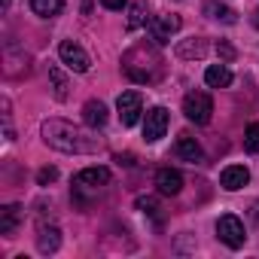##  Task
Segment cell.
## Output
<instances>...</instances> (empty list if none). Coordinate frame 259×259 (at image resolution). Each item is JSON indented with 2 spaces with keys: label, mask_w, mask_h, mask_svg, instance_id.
<instances>
[{
  "label": "cell",
  "mask_w": 259,
  "mask_h": 259,
  "mask_svg": "<svg viewBox=\"0 0 259 259\" xmlns=\"http://www.w3.org/2000/svg\"><path fill=\"white\" fill-rule=\"evenodd\" d=\"M43 141L58 150V153H73V156H85V153H98V138H89L82 128L64 122V119H46L43 122Z\"/></svg>",
  "instance_id": "6da1fadb"
},
{
  "label": "cell",
  "mask_w": 259,
  "mask_h": 259,
  "mask_svg": "<svg viewBox=\"0 0 259 259\" xmlns=\"http://www.w3.org/2000/svg\"><path fill=\"white\" fill-rule=\"evenodd\" d=\"M183 113H186L189 122H195V125H207V122H210V113H213V101H210V95H207V92H189V95L183 98Z\"/></svg>",
  "instance_id": "7a4b0ae2"
},
{
  "label": "cell",
  "mask_w": 259,
  "mask_h": 259,
  "mask_svg": "<svg viewBox=\"0 0 259 259\" xmlns=\"http://www.w3.org/2000/svg\"><path fill=\"white\" fill-rule=\"evenodd\" d=\"M217 235H220V241H223L226 247H232V250L244 247V241H247L244 223H241L238 217H232V213H226V217L217 220Z\"/></svg>",
  "instance_id": "3957f363"
},
{
  "label": "cell",
  "mask_w": 259,
  "mask_h": 259,
  "mask_svg": "<svg viewBox=\"0 0 259 259\" xmlns=\"http://www.w3.org/2000/svg\"><path fill=\"white\" fill-rule=\"evenodd\" d=\"M116 110H119V122L125 125V128H132V125H138V119H141V113H144V101H141V92H122L119 95V101H116Z\"/></svg>",
  "instance_id": "277c9868"
},
{
  "label": "cell",
  "mask_w": 259,
  "mask_h": 259,
  "mask_svg": "<svg viewBox=\"0 0 259 259\" xmlns=\"http://www.w3.org/2000/svg\"><path fill=\"white\" fill-rule=\"evenodd\" d=\"M165 132H168V110L165 107L147 110V116H144V141L156 144V141L165 138Z\"/></svg>",
  "instance_id": "5b68a950"
},
{
  "label": "cell",
  "mask_w": 259,
  "mask_h": 259,
  "mask_svg": "<svg viewBox=\"0 0 259 259\" xmlns=\"http://www.w3.org/2000/svg\"><path fill=\"white\" fill-rule=\"evenodd\" d=\"M58 55H61V61H64L73 73H85V70L92 67V61H89L85 49H82L79 43H73V40H64V43L58 46Z\"/></svg>",
  "instance_id": "8992f818"
},
{
  "label": "cell",
  "mask_w": 259,
  "mask_h": 259,
  "mask_svg": "<svg viewBox=\"0 0 259 259\" xmlns=\"http://www.w3.org/2000/svg\"><path fill=\"white\" fill-rule=\"evenodd\" d=\"M177 31H180V16H156L150 22V34L156 43H168L171 34H177Z\"/></svg>",
  "instance_id": "52a82bcc"
},
{
  "label": "cell",
  "mask_w": 259,
  "mask_h": 259,
  "mask_svg": "<svg viewBox=\"0 0 259 259\" xmlns=\"http://www.w3.org/2000/svg\"><path fill=\"white\" fill-rule=\"evenodd\" d=\"M110 183V171L107 168H82L76 177H73V186L76 189H98V186H107Z\"/></svg>",
  "instance_id": "ba28073f"
},
{
  "label": "cell",
  "mask_w": 259,
  "mask_h": 259,
  "mask_svg": "<svg viewBox=\"0 0 259 259\" xmlns=\"http://www.w3.org/2000/svg\"><path fill=\"white\" fill-rule=\"evenodd\" d=\"M156 186L162 195H177L183 189V174L177 168H159L156 171Z\"/></svg>",
  "instance_id": "9c48e42d"
},
{
  "label": "cell",
  "mask_w": 259,
  "mask_h": 259,
  "mask_svg": "<svg viewBox=\"0 0 259 259\" xmlns=\"http://www.w3.org/2000/svg\"><path fill=\"white\" fill-rule=\"evenodd\" d=\"M247 180H250V171H247L244 165H229V168H223V174H220V183H223V189H229V192L247 186Z\"/></svg>",
  "instance_id": "30bf717a"
},
{
  "label": "cell",
  "mask_w": 259,
  "mask_h": 259,
  "mask_svg": "<svg viewBox=\"0 0 259 259\" xmlns=\"http://www.w3.org/2000/svg\"><path fill=\"white\" fill-rule=\"evenodd\" d=\"M37 247H40V253H55V250L61 247V232H58L55 226H40V232H37Z\"/></svg>",
  "instance_id": "8fae6325"
},
{
  "label": "cell",
  "mask_w": 259,
  "mask_h": 259,
  "mask_svg": "<svg viewBox=\"0 0 259 259\" xmlns=\"http://www.w3.org/2000/svg\"><path fill=\"white\" fill-rule=\"evenodd\" d=\"M204 82L210 89H226V85H232V70L226 64H210L204 70Z\"/></svg>",
  "instance_id": "7c38bea8"
},
{
  "label": "cell",
  "mask_w": 259,
  "mask_h": 259,
  "mask_svg": "<svg viewBox=\"0 0 259 259\" xmlns=\"http://www.w3.org/2000/svg\"><path fill=\"white\" fill-rule=\"evenodd\" d=\"M82 119H85L89 128H101V125H107V107L101 101H89L82 107Z\"/></svg>",
  "instance_id": "4fadbf2b"
},
{
  "label": "cell",
  "mask_w": 259,
  "mask_h": 259,
  "mask_svg": "<svg viewBox=\"0 0 259 259\" xmlns=\"http://www.w3.org/2000/svg\"><path fill=\"white\" fill-rule=\"evenodd\" d=\"M177 156L183 159V162H201V147H198V141L195 138H189V135H183L180 141H177Z\"/></svg>",
  "instance_id": "5bb4252c"
},
{
  "label": "cell",
  "mask_w": 259,
  "mask_h": 259,
  "mask_svg": "<svg viewBox=\"0 0 259 259\" xmlns=\"http://www.w3.org/2000/svg\"><path fill=\"white\" fill-rule=\"evenodd\" d=\"M19 217H22L19 204H10V207L0 210V235H13L16 226H19Z\"/></svg>",
  "instance_id": "9a60e30c"
},
{
  "label": "cell",
  "mask_w": 259,
  "mask_h": 259,
  "mask_svg": "<svg viewBox=\"0 0 259 259\" xmlns=\"http://www.w3.org/2000/svg\"><path fill=\"white\" fill-rule=\"evenodd\" d=\"M31 10L43 19H52L64 10V0H31Z\"/></svg>",
  "instance_id": "2e32d148"
},
{
  "label": "cell",
  "mask_w": 259,
  "mask_h": 259,
  "mask_svg": "<svg viewBox=\"0 0 259 259\" xmlns=\"http://www.w3.org/2000/svg\"><path fill=\"white\" fill-rule=\"evenodd\" d=\"M204 13H207L210 19H217V22H226V25H232V22H235V13H232L229 7L217 4V0H207V4H204Z\"/></svg>",
  "instance_id": "e0dca14e"
},
{
  "label": "cell",
  "mask_w": 259,
  "mask_h": 259,
  "mask_svg": "<svg viewBox=\"0 0 259 259\" xmlns=\"http://www.w3.org/2000/svg\"><path fill=\"white\" fill-rule=\"evenodd\" d=\"M204 52H207V46H204V40H195V37L177 46V55H180V58H201Z\"/></svg>",
  "instance_id": "ac0fdd59"
},
{
  "label": "cell",
  "mask_w": 259,
  "mask_h": 259,
  "mask_svg": "<svg viewBox=\"0 0 259 259\" xmlns=\"http://www.w3.org/2000/svg\"><path fill=\"white\" fill-rule=\"evenodd\" d=\"M49 79H52V89H55V98L58 101H67V76L58 70V67H49Z\"/></svg>",
  "instance_id": "d6986e66"
},
{
  "label": "cell",
  "mask_w": 259,
  "mask_h": 259,
  "mask_svg": "<svg viewBox=\"0 0 259 259\" xmlns=\"http://www.w3.org/2000/svg\"><path fill=\"white\" fill-rule=\"evenodd\" d=\"M244 150L247 153H259V122H250L244 132Z\"/></svg>",
  "instance_id": "ffe728a7"
},
{
  "label": "cell",
  "mask_w": 259,
  "mask_h": 259,
  "mask_svg": "<svg viewBox=\"0 0 259 259\" xmlns=\"http://www.w3.org/2000/svg\"><path fill=\"white\" fill-rule=\"evenodd\" d=\"M144 22H147V7H144V4H135V7H132V13H128V28L138 31Z\"/></svg>",
  "instance_id": "44dd1931"
},
{
  "label": "cell",
  "mask_w": 259,
  "mask_h": 259,
  "mask_svg": "<svg viewBox=\"0 0 259 259\" xmlns=\"http://www.w3.org/2000/svg\"><path fill=\"white\" fill-rule=\"evenodd\" d=\"M58 180V168H40L37 171V183L40 186H49V183H55Z\"/></svg>",
  "instance_id": "7402d4cb"
},
{
  "label": "cell",
  "mask_w": 259,
  "mask_h": 259,
  "mask_svg": "<svg viewBox=\"0 0 259 259\" xmlns=\"http://www.w3.org/2000/svg\"><path fill=\"white\" fill-rule=\"evenodd\" d=\"M217 55H223L226 61H232V58H235V49H232L229 43H220V46H217Z\"/></svg>",
  "instance_id": "603a6c76"
},
{
  "label": "cell",
  "mask_w": 259,
  "mask_h": 259,
  "mask_svg": "<svg viewBox=\"0 0 259 259\" xmlns=\"http://www.w3.org/2000/svg\"><path fill=\"white\" fill-rule=\"evenodd\" d=\"M101 4H104L107 10H113V13H119V10H125V4H128V0H101Z\"/></svg>",
  "instance_id": "cb8c5ba5"
},
{
  "label": "cell",
  "mask_w": 259,
  "mask_h": 259,
  "mask_svg": "<svg viewBox=\"0 0 259 259\" xmlns=\"http://www.w3.org/2000/svg\"><path fill=\"white\" fill-rule=\"evenodd\" d=\"M116 162H119V165H135V156L125 153V156H116Z\"/></svg>",
  "instance_id": "d4e9b609"
}]
</instances>
